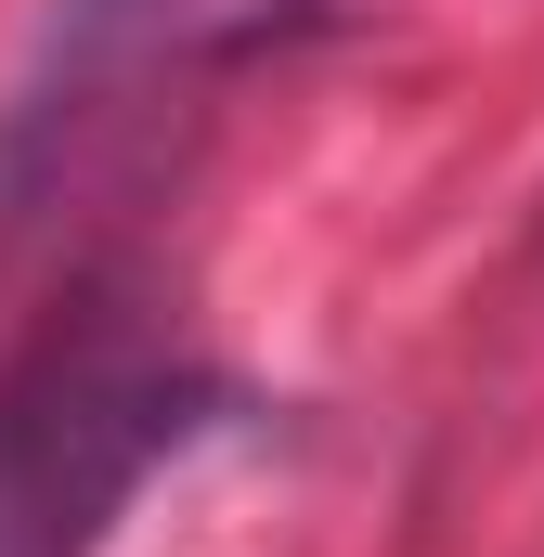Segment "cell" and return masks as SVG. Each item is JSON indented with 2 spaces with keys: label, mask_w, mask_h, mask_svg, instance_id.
<instances>
[{
  "label": "cell",
  "mask_w": 544,
  "mask_h": 557,
  "mask_svg": "<svg viewBox=\"0 0 544 557\" xmlns=\"http://www.w3.org/2000/svg\"><path fill=\"white\" fill-rule=\"evenodd\" d=\"M221 416L143 285H78L0 363V557H104L131 493Z\"/></svg>",
  "instance_id": "cell-1"
},
{
  "label": "cell",
  "mask_w": 544,
  "mask_h": 557,
  "mask_svg": "<svg viewBox=\"0 0 544 557\" xmlns=\"http://www.w3.org/2000/svg\"><path fill=\"white\" fill-rule=\"evenodd\" d=\"M195 13H208V0H65V13H52L39 78H26V104H13V131H0V195L52 156L65 117H91V91H104V78H131L143 52H169Z\"/></svg>",
  "instance_id": "cell-2"
}]
</instances>
